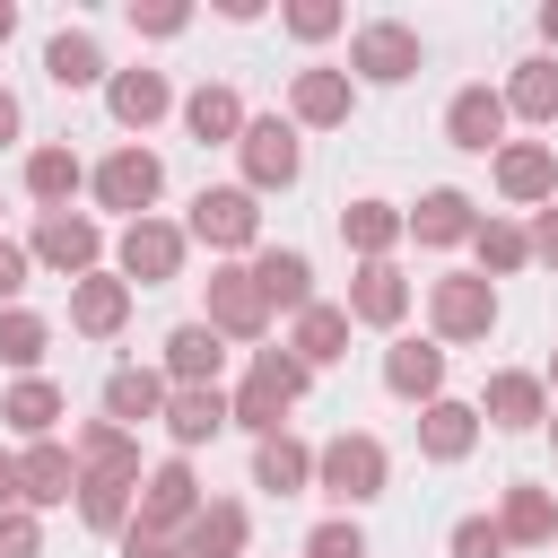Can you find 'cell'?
Here are the masks:
<instances>
[{"instance_id":"obj_1","label":"cell","mask_w":558,"mask_h":558,"mask_svg":"<svg viewBox=\"0 0 558 558\" xmlns=\"http://www.w3.org/2000/svg\"><path fill=\"white\" fill-rule=\"evenodd\" d=\"M384 445L375 436H331L323 453H314V488L323 497H340V506H366V497H384Z\"/></svg>"},{"instance_id":"obj_2","label":"cell","mask_w":558,"mask_h":558,"mask_svg":"<svg viewBox=\"0 0 558 558\" xmlns=\"http://www.w3.org/2000/svg\"><path fill=\"white\" fill-rule=\"evenodd\" d=\"M244 192H288L296 174H305V148H296V122H279V113H262V122H244Z\"/></svg>"},{"instance_id":"obj_3","label":"cell","mask_w":558,"mask_h":558,"mask_svg":"<svg viewBox=\"0 0 558 558\" xmlns=\"http://www.w3.org/2000/svg\"><path fill=\"white\" fill-rule=\"evenodd\" d=\"M183 235H201L209 253H244V244L262 235V209H253L244 183H209V192L192 201V227H183Z\"/></svg>"},{"instance_id":"obj_4","label":"cell","mask_w":558,"mask_h":558,"mask_svg":"<svg viewBox=\"0 0 558 558\" xmlns=\"http://www.w3.org/2000/svg\"><path fill=\"white\" fill-rule=\"evenodd\" d=\"M427 314H436V340H488V323H497V279L453 270V279L427 288Z\"/></svg>"},{"instance_id":"obj_5","label":"cell","mask_w":558,"mask_h":558,"mask_svg":"<svg viewBox=\"0 0 558 558\" xmlns=\"http://www.w3.org/2000/svg\"><path fill=\"white\" fill-rule=\"evenodd\" d=\"M349 70L375 78V87H401V78L418 70V35H410L401 17H366V26L349 35Z\"/></svg>"},{"instance_id":"obj_6","label":"cell","mask_w":558,"mask_h":558,"mask_svg":"<svg viewBox=\"0 0 558 558\" xmlns=\"http://www.w3.org/2000/svg\"><path fill=\"white\" fill-rule=\"evenodd\" d=\"M218 340H262L270 331V296L253 270H209V314H201Z\"/></svg>"},{"instance_id":"obj_7","label":"cell","mask_w":558,"mask_h":558,"mask_svg":"<svg viewBox=\"0 0 558 558\" xmlns=\"http://www.w3.org/2000/svg\"><path fill=\"white\" fill-rule=\"evenodd\" d=\"M201 506H209V497H201L192 462L174 453V462H157V471L140 480V514H131V523H148V532H174V541H183V523H192Z\"/></svg>"},{"instance_id":"obj_8","label":"cell","mask_w":558,"mask_h":558,"mask_svg":"<svg viewBox=\"0 0 558 558\" xmlns=\"http://www.w3.org/2000/svg\"><path fill=\"white\" fill-rule=\"evenodd\" d=\"M157 192H166V166H157L140 140H131V148H113V157L96 166V201H105V209H122V218H148V201H157Z\"/></svg>"},{"instance_id":"obj_9","label":"cell","mask_w":558,"mask_h":558,"mask_svg":"<svg viewBox=\"0 0 558 558\" xmlns=\"http://www.w3.org/2000/svg\"><path fill=\"white\" fill-rule=\"evenodd\" d=\"M26 253H35V262H52V270H70V288H78V279L96 270V253H105V227H96V218H70V209H44Z\"/></svg>"},{"instance_id":"obj_10","label":"cell","mask_w":558,"mask_h":558,"mask_svg":"<svg viewBox=\"0 0 558 558\" xmlns=\"http://www.w3.org/2000/svg\"><path fill=\"white\" fill-rule=\"evenodd\" d=\"M183 244H192L183 227H166V218H131V227H122V279H131V288H166V279L183 270Z\"/></svg>"},{"instance_id":"obj_11","label":"cell","mask_w":558,"mask_h":558,"mask_svg":"<svg viewBox=\"0 0 558 558\" xmlns=\"http://www.w3.org/2000/svg\"><path fill=\"white\" fill-rule=\"evenodd\" d=\"M445 140L471 148V157L506 148V96H497V87H453V105H445Z\"/></svg>"},{"instance_id":"obj_12","label":"cell","mask_w":558,"mask_h":558,"mask_svg":"<svg viewBox=\"0 0 558 558\" xmlns=\"http://www.w3.org/2000/svg\"><path fill=\"white\" fill-rule=\"evenodd\" d=\"M480 418H488V427H506V436H523V427H541V418H549V384H541V375H523V366H506V375H488Z\"/></svg>"},{"instance_id":"obj_13","label":"cell","mask_w":558,"mask_h":558,"mask_svg":"<svg viewBox=\"0 0 558 558\" xmlns=\"http://www.w3.org/2000/svg\"><path fill=\"white\" fill-rule=\"evenodd\" d=\"M218 427H235V401L218 392V384H174L166 392V436L192 453V445H209Z\"/></svg>"},{"instance_id":"obj_14","label":"cell","mask_w":558,"mask_h":558,"mask_svg":"<svg viewBox=\"0 0 558 558\" xmlns=\"http://www.w3.org/2000/svg\"><path fill=\"white\" fill-rule=\"evenodd\" d=\"M253 279H262L270 314H305V305H314V262H305L296 244H270V253H253Z\"/></svg>"},{"instance_id":"obj_15","label":"cell","mask_w":558,"mask_h":558,"mask_svg":"<svg viewBox=\"0 0 558 558\" xmlns=\"http://www.w3.org/2000/svg\"><path fill=\"white\" fill-rule=\"evenodd\" d=\"M410 314V279L392 270V262H366L357 279H349V323H375V331H392Z\"/></svg>"},{"instance_id":"obj_16","label":"cell","mask_w":558,"mask_h":558,"mask_svg":"<svg viewBox=\"0 0 558 558\" xmlns=\"http://www.w3.org/2000/svg\"><path fill=\"white\" fill-rule=\"evenodd\" d=\"M70 323H78L87 340H113V331L131 323V279H105V270H87V279L70 288Z\"/></svg>"},{"instance_id":"obj_17","label":"cell","mask_w":558,"mask_h":558,"mask_svg":"<svg viewBox=\"0 0 558 558\" xmlns=\"http://www.w3.org/2000/svg\"><path fill=\"white\" fill-rule=\"evenodd\" d=\"M384 384L401 401H445V349L436 340H392L384 349Z\"/></svg>"},{"instance_id":"obj_18","label":"cell","mask_w":558,"mask_h":558,"mask_svg":"<svg viewBox=\"0 0 558 558\" xmlns=\"http://www.w3.org/2000/svg\"><path fill=\"white\" fill-rule=\"evenodd\" d=\"M497 192H506V201H549V192H558V148H541V140L497 148Z\"/></svg>"},{"instance_id":"obj_19","label":"cell","mask_w":558,"mask_h":558,"mask_svg":"<svg viewBox=\"0 0 558 558\" xmlns=\"http://www.w3.org/2000/svg\"><path fill=\"white\" fill-rule=\"evenodd\" d=\"M410 235H418V244H471V235H480V209H471V192L436 183V192L410 209Z\"/></svg>"},{"instance_id":"obj_20","label":"cell","mask_w":558,"mask_h":558,"mask_svg":"<svg viewBox=\"0 0 558 558\" xmlns=\"http://www.w3.org/2000/svg\"><path fill=\"white\" fill-rule=\"evenodd\" d=\"M105 418H113V427L166 418V375H157V366H113V375H105Z\"/></svg>"},{"instance_id":"obj_21","label":"cell","mask_w":558,"mask_h":558,"mask_svg":"<svg viewBox=\"0 0 558 558\" xmlns=\"http://www.w3.org/2000/svg\"><path fill=\"white\" fill-rule=\"evenodd\" d=\"M471 445H480V410L471 401H427L418 410V453L427 462H462Z\"/></svg>"},{"instance_id":"obj_22","label":"cell","mask_w":558,"mask_h":558,"mask_svg":"<svg viewBox=\"0 0 558 558\" xmlns=\"http://www.w3.org/2000/svg\"><path fill=\"white\" fill-rule=\"evenodd\" d=\"M497 532H506L514 549L558 541V497H549V488H532V480H514V488H506V506H497Z\"/></svg>"},{"instance_id":"obj_23","label":"cell","mask_w":558,"mask_h":558,"mask_svg":"<svg viewBox=\"0 0 558 558\" xmlns=\"http://www.w3.org/2000/svg\"><path fill=\"white\" fill-rule=\"evenodd\" d=\"M349 70H296V87H288V113L296 122H314V131H331V122H349Z\"/></svg>"},{"instance_id":"obj_24","label":"cell","mask_w":558,"mask_h":558,"mask_svg":"<svg viewBox=\"0 0 558 558\" xmlns=\"http://www.w3.org/2000/svg\"><path fill=\"white\" fill-rule=\"evenodd\" d=\"M218 366H227V340L209 323H174L166 331V375L174 384H218Z\"/></svg>"},{"instance_id":"obj_25","label":"cell","mask_w":558,"mask_h":558,"mask_svg":"<svg viewBox=\"0 0 558 558\" xmlns=\"http://www.w3.org/2000/svg\"><path fill=\"white\" fill-rule=\"evenodd\" d=\"M17 462H26V506H70V488L87 480V471H78V453H70V445H52V436H44V445H26Z\"/></svg>"},{"instance_id":"obj_26","label":"cell","mask_w":558,"mask_h":558,"mask_svg":"<svg viewBox=\"0 0 558 558\" xmlns=\"http://www.w3.org/2000/svg\"><path fill=\"white\" fill-rule=\"evenodd\" d=\"M105 105H113V122H122V131H148V122H157V113L174 105V87H166L157 70H113Z\"/></svg>"},{"instance_id":"obj_27","label":"cell","mask_w":558,"mask_h":558,"mask_svg":"<svg viewBox=\"0 0 558 558\" xmlns=\"http://www.w3.org/2000/svg\"><path fill=\"white\" fill-rule=\"evenodd\" d=\"M78 471H96V480H140V445H131V427H113V418H96V427H78Z\"/></svg>"},{"instance_id":"obj_28","label":"cell","mask_w":558,"mask_h":558,"mask_svg":"<svg viewBox=\"0 0 558 558\" xmlns=\"http://www.w3.org/2000/svg\"><path fill=\"white\" fill-rule=\"evenodd\" d=\"M305 480H314V453H305V445H296L288 427L253 445V488H270V497H296Z\"/></svg>"},{"instance_id":"obj_29","label":"cell","mask_w":558,"mask_h":558,"mask_svg":"<svg viewBox=\"0 0 558 558\" xmlns=\"http://www.w3.org/2000/svg\"><path fill=\"white\" fill-rule=\"evenodd\" d=\"M183 131L209 148V140H244V96L235 87H192L183 96Z\"/></svg>"},{"instance_id":"obj_30","label":"cell","mask_w":558,"mask_h":558,"mask_svg":"<svg viewBox=\"0 0 558 558\" xmlns=\"http://www.w3.org/2000/svg\"><path fill=\"white\" fill-rule=\"evenodd\" d=\"M340 235H349V244H357L366 262H384V253H392V244L410 235V218H401L392 201H349V209H340Z\"/></svg>"},{"instance_id":"obj_31","label":"cell","mask_w":558,"mask_h":558,"mask_svg":"<svg viewBox=\"0 0 558 558\" xmlns=\"http://www.w3.org/2000/svg\"><path fill=\"white\" fill-rule=\"evenodd\" d=\"M288 349H296L305 366H331V357H349V305H305Z\"/></svg>"},{"instance_id":"obj_32","label":"cell","mask_w":558,"mask_h":558,"mask_svg":"<svg viewBox=\"0 0 558 558\" xmlns=\"http://www.w3.org/2000/svg\"><path fill=\"white\" fill-rule=\"evenodd\" d=\"M0 418H9L17 436H35V445H44V436H52V418H61V384H44V375L9 384V392H0Z\"/></svg>"},{"instance_id":"obj_33","label":"cell","mask_w":558,"mask_h":558,"mask_svg":"<svg viewBox=\"0 0 558 558\" xmlns=\"http://www.w3.org/2000/svg\"><path fill=\"white\" fill-rule=\"evenodd\" d=\"M244 549V506H201L192 523H183V558H235Z\"/></svg>"},{"instance_id":"obj_34","label":"cell","mask_w":558,"mask_h":558,"mask_svg":"<svg viewBox=\"0 0 558 558\" xmlns=\"http://www.w3.org/2000/svg\"><path fill=\"white\" fill-rule=\"evenodd\" d=\"M44 78H52V87H96V78H105L96 35H70V26H61V35L44 44Z\"/></svg>"},{"instance_id":"obj_35","label":"cell","mask_w":558,"mask_h":558,"mask_svg":"<svg viewBox=\"0 0 558 558\" xmlns=\"http://www.w3.org/2000/svg\"><path fill=\"white\" fill-rule=\"evenodd\" d=\"M78 514L96 523V532H131V514H140V480H78Z\"/></svg>"},{"instance_id":"obj_36","label":"cell","mask_w":558,"mask_h":558,"mask_svg":"<svg viewBox=\"0 0 558 558\" xmlns=\"http://www.w3.org/2000/svg\"><path fill=\"white\" fill-rule=\"evenodd\" d=\"M78 183H87V166H78L70 148H35V157H26V192H35L44 209H70Z\"/></svg>"},{"instance_id":"obj_37","label":"cell","mask_w":558,"mask_h":558,"mask_svg":"<svg viewBox=\"0 0 558 558\" xmlns=\"http://www.w3.org/2000/svg\"><path fill=\"white\" fill-rule=\"evenodd\" d=\"M480 279H506V270H523L532 262V227H506V218H480Z\"/></svg>"},{"instance_id":"obj_38","label":"cell","mask_w":558,"mask_h":558,"mask_svg":"<svg viewBox=\"0 0 558 558\" xmlns=\"http://www.w3.org/2000/svg\"><path fill=\"white\" fill-rule=\"evenodd\" d=\"M506 113H523V122H558V61H523L514 87H506Z\"/></svg>"},{"instance_id":"obj_39","label":"cell","mask_w":558,"mask_h":558,"mask_svg":"<svg viewBox=\"0 0 558 558\" xmlns=\"http://www.w3.org/2000/svg\"><path fill=\"white\" fill-rule=\"evenodd\" d=\"M44 349H52V323L26 305H0V366H35Z\"/></svg>"},{"instance_id":"obj_40","label":"cell","mask_w":558,"mask_h":558,"mask_svg":"<svg viewBox=\"0 0 558 558\" xmlns=\"http://www.w3.org/2000/svg\"><path fill=\"white\" fill-rule=\"evenodd\" d=\"M244 384H262V392H279V401H296L305 384H314V366L296 357V349H253V375Z\"/></svg>"},{"instance_id":"obj_41","label":"cell","mask_w":558,"mask_h":558,"mask_svg":"<svg viewBox=\"0 0 558 558\" xmlns=\"http://www.w3.org/2000/svg\"><path fill=\"white\" fill-rule=\"evenodd\" d=\"M506 549H514V541L497 532V514H462V523H453V558H506Z\"/></svg>"},{"instance_id":"obj_42","label":"cell","mask_w":558,"mask_h":558,"mask_svg":"<svg viewBox=\"0 0 558 558\" xmlns=\"http://www.w3.org/2000/svg\"><path fill=\"white\" fill-rule=\"evenodd\" d=\"M305 558H366V532L331 514V523H314V532H305Z\"/></svg>"},{"instance_id":"obj_43","label":"cell","mask_w":558,"mask_h":558,"mask_svg":"<svg viewBox=\"0 0 558 558\" xmlns=\"http://www.w3.org/2000/svg\"><path fill=\"white\" fill-rule=\"evenodd\" d=\"M0 558H44V523H35V506L0 514Z\"/></svg>"},{"instance_id":"obj_44","label":"cell","mask_w":558,"mask_h":558,"mask_svg":"<svg viewBox=\"0 0 558 558\" xmlns=\"http://www.w3.org/2000/svg\"><path fill=\"white\" fill-rule=\"evenodd\" d=\"M131 26H140V35H183L192 9H183V0H131Z\"/></svg>"},{"instance_id":"obj_45","label":"cell","mask_w":558,"mask_h":558,"mask_svg":"<svg viewBox=\"0 0 558 558\" xmlns=\"http://www.w3.org/2000/svg\"><path fill=\"white\" fill-rule=\"evenodd\" d=\"M288 26H296L305 44H323V35H340V9H331V0H296V9H288Z\"/></svg>"},{"instance_id":"obj_46","label":"cell","mask_w":558,"mask_h":558,"mask_svg":"<svg viewBox=\"0 0 558 558\" xmlns=\"http://www.w3.org/2000/svg\"><path fill=\"white\" fill-rule=\"evenodd\" d=\"M122 558H183V541H174V532H148V523H131V532H122Z\"/></svg>"},{"instance_id":"obj_47","label":"cell","mask_w":558,"mask_h":558,"mask_svg":"<svg viewBox=\"0 0 558 558\" xmlns=\"http://www.w3.org/2000/svg\"><path fill=\"white\" fill-rule=\"evenodd\" d=\"M26 270H35V253H26V244H9V235H0V305H9V296H17V288H26Z\"/></svg>"},{"instance_id":"obj_48","label":"cell","mask_w":558,"mask_h":558,"mask_svg":"<svg viewBox=\"0 0 558 558\" xmlns=\"http://www.w3.org/2000/svg\"><path fill=\"white\" fill-rule=\"evenodd\" d=\"M17 506H26V462L0 445V514H17Z\"/></svg>"},{"instance_id":"obj_49","label":"cell","mask_w":558,"mask_h":558,"mask_svg":"<svg viewBox=\"0 0 558 558\" xmlns=\"http://www.w3.org/2000/svg\"><path fill=\"white\" fill-rule=\"evenodd\" d=\"M532 262H549V270H558V201L532 218Z\"/></svg>"},{"instance_id":"obj_50","label":"cell","mask_w":558,"mask_h":558,"mask_svg":"<svg viewBox=\"0 0 558 558\" xmlns=\"http://www.w3.org/2000/svg\"><path fill=\"white\" fill-rule=\"evenodd\" d=\"M17 122H26V113H17V96H9V87H0V148H9V140H17Z\"/></svg>"},{"instance_id":"obj_51","label":"cell","mask_w":558,"mask_h":558,"mask_svg":"<svg viewBox=\"0 0 558 558\" xmlns=\"http://www.w3.org/2000/svg\"><path fill=\"white\" fill-rule=\"evenodd\" d=\"M541 35H549V44H558V0H549V9H541Z\"/></svg>"},{"instance_id":"obj_52","label":"cell","mask_w":558,"mask_h":558,"mask_svg":"<svg viewBox=\"0 0 558 558\" xmlns=\"http://www.w3.org/2000/svg\"><path fill=\"white\" fill-rule=\"evenodd\" d=\"M9 35H17V9H9V0H0V44H9Z\"/></svg>"},{"instance_id":"obj_53","label":"cell","mask_w":558,"mask_h":558,"mask_svg":"<svg viewBox=\"0 0 558 558\" xmlns=\"http://www.w3.org/2000/svg\"><path fill=\"white\" fill-rule=\"evenodd\" d=\"M549 384H558V357H549Z\"/></svg>"}]
</instances>
